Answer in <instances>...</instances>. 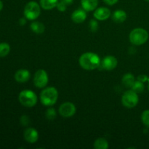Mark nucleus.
<instances>
[{
    "label": "nucleus",
    "mask_w": 149,
    "mask_h": 149,
    "mask_svg": "<svg viewBox=\"0 0 149 149\" xmlns=\"http://www.w3.org/2000/svg\"><path fill=\"white\" fill-rule=\"evenodd\" d=\"M79 65L84 70L93 71L100 66L101 61L98 55L88 52L83 53L79 58Z\"/></svg>",
    "instance_id": "nucleus-1"
},
{
    "label": "nucleus",
    "mask_w": 149,
    "mask_h": 149,
    "mask_svg": "<svg viewBox=\"0 0 149 149\" xmlns=\"http://www.w3.org/2000/svg\"><path fill=\"white\" fill-rule=\"evenodd\" d=\"M58 99V91L55 87H48L40 93V101L45 106H52L56 103Z\"/></svg>",
    "instance_id": "nucleus-2"
},
{
    "label": "nucleus",
    "mask_w": 149,
    "mask_h": 149,
    "mask_svg": "<svg viewBox=\"0 0 149 149\" xmlns=\"http://www.w3.org/2000/svg\"><path fill=\"white\" fill-rule=\"evenodd\" d=\"M149 34L146 29L142 28H136L130 33L129 39L131 44L135 46L144 45L148 41Z\"/></svg>",
    "instance_id": "nucleus-3"
},
{
    "label": "nucleus",
    "mask_w": 149,
    "mask_h": 149,
    "mask_svg": "<svg viewBox=\"0 0 149 149\" xmlns=\"http://www.w3.org/2000/svg\"><path fill=\"white\" fill-rule=\"evenodd\" d=\"M19 102L22 106L27 108L33 107L37 103V96L31 90H22L18 96Z\"/></svg>",
    "instance_id": "nucleus-4"
},
{
    "label": "nucleus",
    "mask_w": 149,
    "mask_h": 149,
    "mask_svg": "<svg viewBox=\"0 0 149 149\" xmlns=\"http://www.w3.org/2000/svg\"><path fill=\"white\" fill-rule=\"evenodd\" d=\"M24 16L27 20H35L41 14V6L36 1H31L26 4L23 10Z\"/></svg>",
    "instance_id": "nucleus-5"
},
{
    "label": "nucleus",
    "mask_w": 149,
    "mask_h": 149,
    "mask_svg": "<svg viewBox=\"0 0 149 149\" xmlns=\"http://www.w3.org/2000/svg\"><path fill=\"white\" fill-rule=\"evenodd\" d=\"M139 102L138 94L132 90L125 92L122 97V103L127 109H132L138 105Z\"/></svg>",
    "instance_id": "nucleus-6"
},
{
    "label": "nucleus",
    "mask_w": 149,
    "mask_h": 149,
    "mask_svg": "<svg viewBox=\"0 0 149 149\" xmlns=\"http://www.w3.org/2000/svg\"><path fill=\"white\" fill-rule=\"evenodd\" d=\"M49 81V77L47 71L44 69H39L35 73L33 77V84L37 88H44L46 87Z\"/></svg>",
    "instance_id": "nucleus-7"
},
{
    "label": "nucleus",
    "mask_w": 149,
    "mask_h": 149,
    "mask_svg": "<svg viewBox=\"0 0 149 149\" xmlns=\"http://www.w3.org/2000/svg\"><path fill=\"white\" fill-rule=\"evenodd\" d=\"M59 114L65 118H69L74 116L77 112L76 106L71 102H65L59 107Z\"/></svg>",
    "instance_id": "nucleus-8"
},
{
    "label": "nucleus",
    "mask_w": 149,
    "mask_h": 149,
    "mask_svg": "<svg viewBox=\"0 0 149 149\" xmlns=\"http://www.w3.org/2000/svg\"><path fill=\"white\" fill-rule=\"evenodd\" d=\"M118 65V61L114 56L113 55H107L101 61L100 63V66L103 69L106 70V71H112L114 68H116Z\"/></svg>",
    "instance_id": "nucleus-9"
},
{
    "label": "nucleus",
    "mask_w": 149,
    "mask_h": 149,
    "mask_svg": "<svg viewBox=\"0 0 149 149\" xmlns=\"http://www.w3.org/2000/svg\"><path fill=\"white\" fill-rule=\"evenodd\" d=\"M93 15H94V17L96 20L103 21V20H107L111 17V10L108 7H98V8L97 7L94 10Z\"/></svg>",
    "instance_id": "nucleus-10"
},
{
    "label": "nucleus",
    "mask_w": 149,
    "mask_h": 149,
    "mask_svg": "<svg viewBox=\"0 0 149 149\" xmlns=\"http://www.w3.org/2000/svg\"><path fill=\"white\" fill-rule=\"evenodd\" d=\"M23 137L26 142L29 143H34L39 140V132L33 127H29L24 131Z\"/></svg>",
    "instance_id": "nucleus-11"
},
{
    "label": "nucleus",
    "mask_w": 149,
    "mask_h": 149,
    "mask_svg": "<svg viewBox=\"0 0 149 149\" xmlns=\"http://www.w3.org/2000/svg\"><path fill=\"white\" fill-rule=\"evenodd\" d=\"M87 18V13L84 9H78L73 12L71 14V20L75 23H81L85 21Z\"/></svg>",
    "instance_id": "nucleus-12"
},
{
    "label": "nucleus",
    "mask_w": 149,
    "mask_h": 149,
    "mask_svg": "<svg viewBox=\"0 0 149 149\" xmlns=\"http://www.w3.org/2000/svg\"><path fill=\"white\" fill-rule=\"evenodd\" d=\"M30 71L27 69H20L15 74V79L19 83H25L30 79Z\"/></svg>",
    "instance_id": "nucleus-13"
},
{
    "label": "nucleus",
    "mask_w": 149,
    "mask_h": 149,
    "mask_svg": "<svg viewBox=\"0 0 149 149\" xmlns=\"http://www.w3.org/2000/svg\"><path fill=\"white\" fill-rule=\"evenodd\" d=\"M81 5L86 12L94 11L98 5V0H81Z\"/></svg>",
    "instance_id": "nucleus-14"
},
{
    "label": "nucleus",
    "mask_w": 149,
    "mask_h": 149,
    "mask_svg": "<svg viewBox=\"0 0 149 149\" xmlns=\"http://www.w3.org/2000/svg\"><path fill=\"white\" fill-rule=\"evenodd\" d=\"M127 18V14L123 10H117L113 12L112 15V20L116 23H124Z\"/></svg>",
    "instance_id": "nucleus-15"
},
{
    "label": "nucleus",
    "mask_w": 149,
    "mask_h": 149,
    "mask_svg": "<svg viewBox=\"0 0 149 149\" xmlns=\"http://www.w3.org/2000/svg\"><path fill=\"white\" fill-rule=\"evenodd\" d=\"M59 0H39L41 7L45 10H50L57 7Z\"/></svg>",
    "instance_id": "nucleus-16"
},
{
    "label": "nucleus",
    "mask_w": 149,
    "mask_h": 149,
    "mask_svg": "<svg viewBox=\"0 0 149 149\" xmlns=\"http://www.w3.org/2000/svg\"><path fill=\"white\" fill-rule=\"evenodd\" d=\"M31 29L33 33L36 34H42L45 32V26L42 23L39 21H33L31 23Z\"/></svg>",
    "instance_id": "nucleus-17"
},
{
    "label": "nucleus",
    "mask_w": 149,
    "mask_h": 149,
    "mask_svg": "<svg viewBox=\"0 0 149 149\" xmlns=\"http://www.w3.org/2000/svg\"><path fill=\"white\" fill-rule=\"evenodd\" d=\"M135 81V77L131 73H127V74H125L122 79V82L123 84V85H125V87H129V88L132 87Z\"/></svg>",
    "instance_id": "nucleus-18"
},
{
    "label": "nucleus",
    "mask_w": 149,
    "mask_h": 149,
    "mask_svg": "<svg viewBox=\"0 0 149 149\" xmlns=\"http://www.w3.org/2000/svg\"><path fill=\"white\" fill-rule=\"evenodd\" d=\"M109 146V142L103 138H97L94 143V148L95 149H108Z\"/></svg>",
    "instance_id": "nucleus-19"
},
{
    "label": "nucleus",
    "mask_w": 149,
    "mask_h": 149,
    "mask_svg": "<svg viewBox=\"0 0 149 149\" xmlns=\"http://www.w3.org/2000/svg\"><path fill=\"white\" fill-rule=\"evenodd\" d=\"M10 52V46L6 42L0 43V58L6 57Z\"/></svg>",
    "instance_id": "nucleus-20"
},
{
    "label": "nucleus",
    "mask_w": 149,
    "mask_h": 149,
    "mask_svg": "<svg viewBox=\"0 0 149 149\" xmlns=\"http://www.w3.org/2000/svg\"><path fill=\"white\" fill-rule=\"evenodd\" d=\"M144 89H145L144 83L141 82V81H138V80L135 81L133 85H132V87H131V90H132L133 91H135V93H137L138 94V93H143L144 90Z\"/></svg>",
    "instance_id": "nucleus-21"
},
{
    "label": "nucleus",
    "mask_w": 149,
    "mask_h": 149,
    "mask_svg": "<svg viewBox=\"0 0 149 149\" xmlns=\"http://www.w3.org/2000/svg\"><path fill=\"white\" fill-rule=\"evenodd\" d=\"M57 116L56 111L53 108H49L45 111V116L49 121H52L55 119Z\"/></svg>",
    "instance_id": "nucleus-22"
},
{
    "label": "nucleus",
    "mask_w": 149,
    "mask_h": 149,
    "mask_svg": "<svg viewBox=\"0 0 149 149\" xmlns=\"http://www.w3.org/2000/svg\"><path fill=\"white\" fill-rule=\"evenodd\" d=\"M141 121L146 127L149 128V110H145L142 112Z\"/></svg>",
    "instance_id": "nucleus-23"
},
{
    "label": "nucleus",
    "mask_w": 149,
    "mask_h": 149,
    "mask_svg": "<svg viewBox=\"0 0 149 149\" xmlns=\"http://www.w3.org/2000/svg\"><path fill=\"white\" fill-rule=\"evenodd\" d=\"M89 27H90V30L92 32H96L98 30L99 24L97 20H91L89 23Z\"/></svg>",
    "instance_id": "nucleus-24"
},
{
    "label": "nucleus",
    "mask_w": 149,
    "mask_h": 149,
    "mask_svg": "<svg viewBox=\"0 0 149 149\" xmlns=\"http://www.w3.org/2000/svg\"><path fill=\"white\" fill-rule=\"evenodd\" d=\"M20 124H21L23 126H27L30 123V120H29V116H26V115H23L20 118Z\"/></svg>",
    "instance_id": "nucleus-25"
},
{
    "label": "nucleus",
    "mask_w": 149,
    "mask_h": 149,
    "mask_svg": "<svg viewBox=\"0 0 149 149\" xmlns=\"http://www.w3.org/2000/svg\"><path fill=\"white\" fill-rule=\"evenodd\" d=\"M148 77L146 75H145V74H141V75H139L137 77V80H138V81H141L143 83H145L146 81H148Z\"/></svg>",
    "instance_id": "nucleus-26"
},
{
    "label": "nucleus",
    "mask_w": 149,
    "mask_h": 149,
    "mask_svg": "<svg viewBox=\"0 0 149 149\" xmlns=\"http://www.w3.org/2000/svg\"><path fill=\"white\" fill-rule=\"evenodd\" d=\"M57 9L59 10L60 12H65V10H67V7L66 6L64 5L61 2V1H58V4H57Z\"/></svg>",
    "instance_id": "nucleus-27"
},
{
    "label": "nucleus",
    "mask_w": 149,
    "mask_h": 149,
    "mask_svg": "<svg viewBox=\"0 0 149 149\" xmlns=\"http://www.w3.org/2000/svg\"><path fill=\"white\" fill-rule=\"evenodd\" d=\"M59 1H61L62 4H63L64 5L68 7V6L71 5L74 2V0H59Z\"/></svg>",
    "instance_id": "nucleus-28"
},
{
    "label": "nucleus",
    "mask_w": 149,
    "mask_h": 149,
    "mask_svg": "<svg viewBox=\"0 0 149 149\" xmlns=\"http://www.w3.org/2000/svg\"><path fill=\"white\" fill-rule=\"evenodd\" d=\"M118 1H119V0H103V1L109 6L114 5L115 4H116V3L118 2Z\"/></svg>",
    "instance_id": "nucleus-29"
},
{
    "label": "nucleus",
    "mask_w": 149,
    "mask_h": 149,
    "mask_svg": "<svg viewBox=\"0 0 149 149\" xmlns=\"http://www.w3.org/2000/svg\"><path fill=\"white\" fill-rule=\"evenodd\" d=\"M19 23H20V26H24L26 23V18H24V17H22L19 20Z\"/></svg>",
    "instance_id": "nucleus-30"
},
{
    "label": "nucleus",
    "mask_w": 149,
    "mask_h": 149,
    "mask_svg": "<svg viewBox=\"0 0 149 149\" xmlns=\"http://www.w3.org/2000/svg\"><path fill=\"white\" fill-rule=\"evenodd\" d=\"M2 8H3V3H2V1L0 0V11L2 10Z\"/></svg>",
    "instance_id": "nucleus-31"
},
{
    "label": "nucleus",
    "mask_w": 149,
    "mask_h": 149,
    "mask_svg": "<svg viewBox=\"0 0 149 149\" xmlns=\"http://www.w3.org/2000/svg\"><path fill=\"white\" fill-rule=\"evenodd\" d=\"M148 90H149V77H148Z\"/></svg>",
    "instance_id": "nucleus-32"
},
{
    "label": "nucleus",
    "mask_w": 149,
    "mask_h": 149,
    "mask_svg": "<svg viewBox=\"0 0 149 149\" xmlns=\"http://www.w3.org/2000/svg\"><path fill=\"white\" fill-rule=\"evenodd\" d=\"M145 1H149V0H145Z\"/></svg>",
    "instance_id": "nucleus-33"
}]
</instances>
